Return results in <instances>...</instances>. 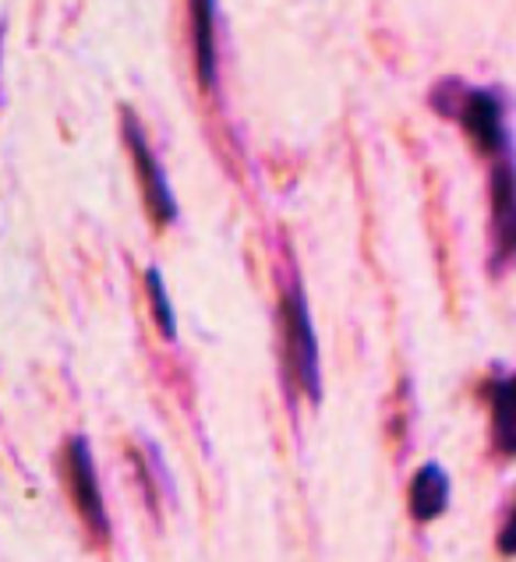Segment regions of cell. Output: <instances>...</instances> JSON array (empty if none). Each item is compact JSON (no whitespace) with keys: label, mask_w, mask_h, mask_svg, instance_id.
<instances>
[{"label":"cell","mask_w":516,"mask_h":562,"mask_svg":"<svg viewBox=\"0 0 516 562\" xmlns=\"http://www.w3.org/2000/svg\"><path fill=\"white\" fill-rule=\"evenodd\" d=\"M492 442L503 457H516V372L489 385Z\"/></svg>","instance_id":"obj_7"},{"label":"cell","mask_w":516,"mask_h":562,"mask_svg":"<svg viewBox=\"0 0 516 562\" xmlns=\"http://www.w3.org/2000/svg\"><path fill=\"white\" fill-rule=\"evenodd\" d=\"M280 315H283V347H287V364L301 390L312 396V404L322 400V375H318V344L309 315V301H304L301 283H290L287 294L280 297Z\"/></svg>","instance_id":"obj_1"},{"label":"cell","mask_w":516,"mask_h":562,"mask_svg":"<svg viewBox=\"0 0 516 562\" xmlns=\"http://www.w3.org/2000/svg\"><path fill=\"white\" fill-rule=\"evenodd\" d=\"M498 549H503L506 555H516V503L509 509V520L503 527V535H498Z\"/></svg>","instance_id":"obj_10"},{"label":"cell","mask_w":516,"mask_h":562,"mask_svg":"<svg viewBox=\"0 0 516 562\" xmlns=\"http://www.w3.org/2000/svg\"><path fill=\"white\" fill-rule=\"evenodd\" d=\"M449 506V477L446 471L439 468V463H425L422 471L414 474L411 481V513H414V520H435V517H442Z\"/></svg>","instance_id":"obj_8"},{"label":"cell","mask_w":516,"mask_h":562,"mask_svg":"<svg viewBox=\"0 0 516 562\" xmlns=\"http://www.w3.org/2000/svg\"><path fill=\"white\" fill-rule=\"evenodd\" d=\"M492 231L495 259L516 262V167L506 153L492 159Z\"/></svg>","instance_id":"obj_5"},{"label":"cell","mask_w":516,"mask_h":562,"mask_svg":"<svg viewBox=\"0 0 516 562\" xmlns=\"http://www.w3.org/2000/svg\"><path fill=\"white\" fill-rule=\"evenodd\" d=\"M457 121L463 124V132L474 138V146L485 156H503L509 149L506 138V121H503V103L489 89H471L457 106Z\"/></svg>","instance_id":"obj_4"},{"label":"cell","mask_w":516,"mask_h":562,"mask_svg":"<svg viewBox=\"0 0 516 562\" xmlns=\"http://www.w3.org/2000/svg\"><path fill=\"white\" fill-rule=\"evenodd\" d=\"M145 294H149V304H153V318L159 333L173 340L177 336V318H173V304L167 297V286H164V277H159V269H145Z\"/></svg>","instance_id":"obj_9"},{"label":"cell","mask_w":516,"mask_h":562,"mask_svg":"<svg viewBox=\"0 0 516 562\" xmlns=\"http://www.w3.org/2000/svg\"><path fill=\"white\" fill-rule=\"evenodd\" d=\"M191 50H195L199 82L216 89V0H191Z\"/></svg>","instance_id":"obj_6"},{"label":"cell","mask_w":516,"mask_h":562,"mask_svg":"<svg viewBox=\"0 0 516 562\" xmlns=\"http://www.w3.org/2000/svg\"><path fill=\"white\" fill-rule=\"evenodd\" d=\"M124 142H127V149H132V159H135L145 209H149L159 227H167V223L177 220L173 191H170V181H167L164 167H159V159L149 149V142H145V132L138 127V121L132 114H124Z\"/></svg>","instance_id":"obj_3"},{"label":"cell","mask_w":516,"mask_h":562,"mask_svg":"<svg viewBox=\"0 0 516 562\" xmlns=\"http://www.w3.org/2000/svg\"><path fill=\"white\" fill-rule=\"evenodd\" d=\"M64 468H68V481H71V495L75 506L82 513V520L89 531L106 541L110 535V517H106V503L100 492V477H96V463H92V449L86 436H75L68 442V453H64Z\"/></svg>","instance_id":"obj_2"}]
</instances>
